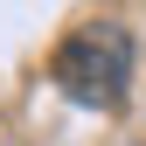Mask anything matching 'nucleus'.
Here are the masks:
<instances>
[{
  "label": "nucleus",
  "instance_id": "obj_1",
  "mask_svg": "<svg viewBox=\"0 0 146 146\" xmlns=\"http://www.w3.org/2000/svg\"><path fill=\"white\" fill-rule=\"evenodd\" d=\"M49 77H56V90L70 104H84V111H118V104L132 98V35L118 21H84L77 35H63Z\"/></svg>",
  "mask_w": 146,
  "mask_h": 146
}]
</instances>
